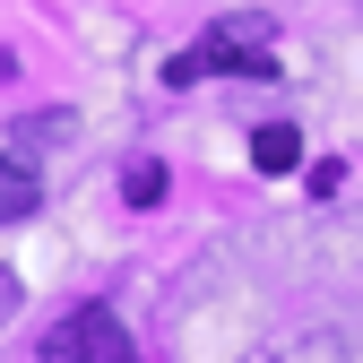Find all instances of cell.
<instances>
[{"mask_svg": "<svg viewBox=\"0 0 363 363\" xmlns=\"http://www.w3.org/2000/svg\"><path fill=\"white\" fill-rule=\"evenodd\" d=\"M268 78L277 69V18L268 9H225L191 52H173L164 61V86H199V78Z\"/></svg>", "mask_w": 363, "mask_h": 363, "instance_id": "obj_1", "label": "cell"}, {"mask_svg": "<svg viewBox=\"0 0 363 363\" xmlns=\"http://www.w3.org/2000/svg\"><path fill=\"white\" fill-rule=\"evenodd\" d=\"M52 363H139L130 354V337H121V320L104 303H86V311H69V329L52 337Z\"/></svg>", "mask_w": 363, "mask_h": 363, "instance_id": "obj_2", "label": "cell"}, {"mask_svg": "<svg viewBox=\"0 0 363 363\" xmlns=\"http://www.w3.org/2000/svg\"><path fill=\"white\" fill-rule=\"evenodd\" d=\"M43 208V173L26 156H0V225H26Z\"/></svg>", "mask_w": 363, "mask_h": 363, "instance_id": "obj_3", "label": "cell"}, {"mask_svg": "<svg viewBox=\"0 0 363 363\" xmlns=\"http://www.w3.org/2000/svg\"><path fill=\"white\" fill-rule=\"evenodd\" d=\"M251 164H259V173H294V164H303V139H294V121H268L259 139H251Z\"/></svg>", "mask_w": 363, "mask_h": 363, "instance_id": "obj_4", "label": "cell"}, {"mask_svg": "<svg viewBox=\"0 0 363 363\" xmlns=\"http://www.w3.org/2000/svg\"><path fill=\"white\" fill-rule=\"evenodd\" d=\"M156 199H164V164L139 156V164H130V208H156Z\"/></svg>", "mask_w": 363, "mask_h": 363, "instance_id": "obj_5", "label": "cell"}, {"mask_svg": "<svg viewBox=\"0 0 363 363\" xmlns=\"http://www.w3.org/2000/svg\"><path fill=\"white\" fill-rule=\"evenodd\" d=\"M9 311H18V277H9V268H0V320H9Z\"/></svg>", "mask_w": 363, "mask_h": 363, "instance_id": "obj_6", "label": "cell"}]
</instances>
